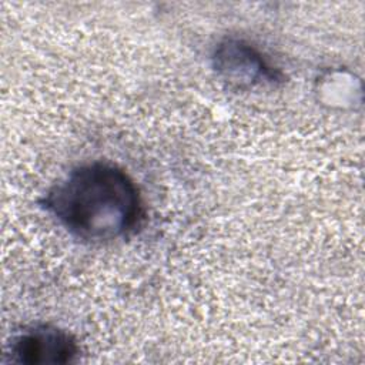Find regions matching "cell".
I'll list each match as a JSON object with an SVG mask.
<instances>
[{"label": "cell", "mask_w": 365, "mask_h": 365, "mask_svg": "<svg viewBox=\"0 0 365 365\" xmlns=\"http://www.w3.org/2000/svg\"><path fill=\"white\" fill-rule=\"evenodd\" d=\"M41 204L70 235L91 244L128 235L143 217L135 182L124 170L106 161L73 168L47 191Z\"/></svg>", "instance_id": "1"}, {"label": "cell", "mask_w": 365, "mask_h": 365, "mask_svg": "<svg viewBox=\"0 0 365 365\" xmlns=\"http://www.w3.org/2000/svg\"><path fill=\"white\" fill-rule=\"evenodd\" d=\"M78 346L67 331L37 324L17 334L10 344L13 362L19 364H67L74 361Z\"/></svg>", "instance_id": "2"}, {"label": "cell", "mask_w": 365, "mask_h": 365, "mask_svg": "<svg viewBox=\"0 0 365 365\" xmlns=\"http://www.w3.org/2000/svg\"><path fill=\"white\" fill-rule=\"evenodd\" d=\"M212 64L220 76L238 86L279 80V71L271 67L255 47L240 38L220 41L212 54Z\"/></svg>", "instance_id": "3"}]
</instances>
